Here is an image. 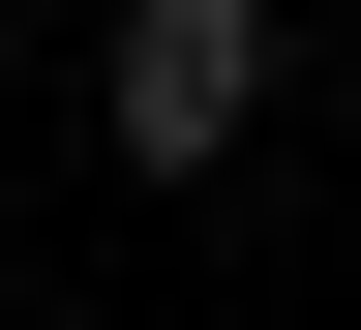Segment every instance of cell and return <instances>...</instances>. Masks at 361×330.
<instances>
[{
  "mask_svg": "<svg viewBox=\"0 0 361 330\" xmlns=\"http://www.w3.org/2000/svg\"><path fill=\"white\" fill-rule=\"evenodd\" d=\"M90 120H121L151 180H211V151L271 120V0H121V61H90Z\"/></svg>",
  "mask_w": 361,
  "mask_h": 330,
  "instance_id": "6da1fadb",
  "label": "cell"
}]
</instances>
